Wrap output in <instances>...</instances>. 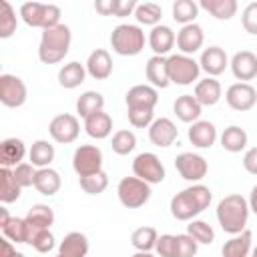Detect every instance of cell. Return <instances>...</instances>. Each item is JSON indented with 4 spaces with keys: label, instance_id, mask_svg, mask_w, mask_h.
<instances>
[{
    "label": "cell",
    "instance_id": "obj_1",
    "mask_svg": "<svg viewBox=\"0 0 257 257\" xmlns=\"http://www.w3.org/2000/svg\"><path fill=\"white\" fill-rule=\"evenodd\" d=\"M211 189L201 183H195L171 199V215L177 221H193L211 205Z\"/></svg>",
    "mask_w": 257,
    "mask_h": 257
},
{
    "label": "cell",
    "instance_id": "obj_2",
    "mask_svg": "<svg viewBox=\"0 0 257 257\" xmlns=\"http://www.w3.org/2000/svg\"><path fill=\"white\" fill-rule=\"evenodd\" d=\"M249 201L243 195H227L217 205V221L221 229L229 235H239L247 229L249 219Z\"/></svg>",
    "mask_w": 257,
    "mask_h": 257
},
{
    "label": "cell",
    "instance_id": "obj_3",
    "mask_svg": "<svg viewBox=\"0 0 257 257\" xmlns=\"http://www.w3.org/2000/svg\"><path fill=\"white\" fill-rule=\"evenodd\" d=\"M70 42H72V32L66 24H56L52 28L42 30V38H40V46H38L40 62H44V64L60 62L68 54Z\"/></svg>",
    "mask_w": 257,
    "mask_h": 257
},
{
    "label": "cell",
    "instance_id": "obj_4",
    "mask_svg": "<svg viewBox=\"0 0 257 257\" xmlns=\"http://www.w3.org/2000/svg\"><path fill=\"white\" fill-rule=\"evenodd\" d=\"M110 46L120 56H137L145 48V32L137 24H118L110 32Z\"/></svg>",
    "mask_w": 257,
    "mask_h": 257
},
{
    "label": "cell",
    "instance_id": "obj_5",
    "mask_svg": "<svg viewBox=\"0 0 257 257\" xmlns=\"http://www.w3.org/2000/svg\"><path fill=\"white\" fill-rule=\"evenodd\" d=\"M20 18L32 28H52L60 24V8L56 4L42 2H24L20 6Z\"/></svg>",
    "mask_w": 257,
    "mask_h": 257
},
{
    "label": "cell",
    "instance_id": "obj_6",
    "mask_svg": "<svg viewBox=\"0 0 257 257\" xmlns=\"http://www.w3.org/2000/svg\"><path fill=\"white\" fill-rule=\"evenodd\" d=\"M116 195H118V201L126 209H139V207L149 203V199H151V185L141 181L139 177H124V179L118 181Z\"/></svg>",
    "mask_w": 257,
    "mask_h": 257
},
{
    "label": "cell",
    "instance_id": "obj_7",
    "mask_svg": "<svg viewBox=\"0 0 257 257\" xmlns=\"http://www.w3.org/2000/svg\"><path fill=\"white\" fill-rule=\"evenodd\" d=\"M167 66H169V78L175 84L187 86V84H193L195 80H199L201 66L193 56L171 54V56H167Z\"/></svg>",
    "mask_w": 257,
    "mask_h": 257
},
{
    "label": "cell",
    "instance_id": "obj_8",
    "mask_svg": "<svg viewBox=\"0 0 257 257\" xmlns=\"http://www.w3.org/2000/svg\"><path fill=\"white\" fill-rule=\"evenodd\" d=\"M72 169L78 179L102 171V151L96 145H80L72 155Z\"/></svg>",
    "mask_w": 257,
    "mask_h": 257
},
{
    "label": "cell",
    "instance_id": "obj_9",
    "mask_svg": "<svg viewBox=\"0 0 257 257\" xmlns=\"http://www.w3.org/2000/svg\"><path fill=\"white\" fill-rule=\"evenodd\" d=\"M133 173L149 185H159L165 181V167L155 153H141L133 161Z\"/></svg>",
    "mask_w": 257,
    "mask_h": 257
},
{
    "label": "cell",
    "instance_id": "obj_10",
    "mask_svg": "<svg viewBox=\"0 0 257 257\" xmlns=\"http://www.w3.org/2000/svg\"><path fill=\"white\" fill-rule=\"evenodd\" d=\"M28 90L20 76L16 74H0V102L8 108H18L26 102Z\"/></svg>",
    "mask_w": 257,
    "mask_h": 257
},
{
    "label": "cell",
    "instance_id": "obj_11",
    "mask_svg": "<svg viewBox=\"0 0 257 257\" xmlns=\"http://www.w3.org/2000/svg\"><path fill=\"white\" fill-rule=\"evenodd\" d=\"M48 133L50 137L60 143V145H70L78 139V133H80V124H78V118L74 114H68V112H62V114H56L50 124H48Z\"/></svg>",
    "mask_w": 257,
    "mask_h": 257
},
{
    "label": "cell",
    "instance_id": "obj_12",
    "mask_svg": "<svg viewBox=\"0 0 257 257\" xmlns=\"http://www.w3.org/2000/svg\"><path fill=\"white\" fill-rule=\"evenodd\" d=\"M175 169L177 173L185 179V181H191V183H199L207 171H209V165L207 161L197 155V153H181L175 157Z\"/></svg>",
    "mask_w": 257,
    "mask_h": 257
},
{
    "label": "cell",
    "instance_id": "obj_13",
    "mask_svg": "<svg viewBox=\"0 0 257 257\" xmlns=\"http://www.w3.org/2000/svg\"><path fill=\"white\" fill-rule=\"evenodd\" d=\"M225 100L233 110L245 112V110H251L257 104V90L249 82H235L227 88Z\"/></svg>",
    "mask_w": 257,
    "mask_h": 257
},
{
    "label": "cell",
    "instance_id": "obj_14",
    "mask_svg": "<svg viewBox=\"0 0 257 257\" xmlns=\"http://www.w3.org/2000/svg\"><path fill=\"white\" fill-rule=\"evenodd\" d=\"M179 137V128L175 126V122L167 116H161V118H155L153 124L149 126V139L155 147H161V149H167L171 147Z\"/></svg>",
    "mask_w": 257,
    "mask_h": 257
},
{
    "label": "cell",
    "instance_id": "obj_15",
    "mask_svg": "<svg viewBox=\"0 0 257 257\" xmlns=\"http://www.w3.org/2000/svg\"><path fill=\"white\" fill-rule=\"evenodd\" d=\"M231 72L237 80L245 82V80H253L257 76V56L251 50H239L233 54L231 62Z\"/></svg>",
    "mask_w": 257,
    "mask_h": 257
},
{
    "label": "cell",
    "instance_id": "obj_16",
    "mask_svg": "<svg viewBox=\"0 0 257 257\" xmlns=\"http://www.w3.org/2000/svg\"><path fill=\"white\" fill-rule=\"evenodd\" d=\"M124 102H126V108H151L153 110L155 104L159 102V92L151 84H135L133 88H128Z\"/></svg>",
    "mask_w": 257,
    "mask_h": 257
},
{
    "label": "cell",
    "instance_id": "obj_17",
    "mask_svg": "<svg viewBox=\"0 0 257 257\" xmlns=\"http://www.w3.org/2000/svg\"><path fill=\"white\" fill-rule=\"evenodd\" d=\"M205 42V34H203V28L199 24H187L179 30L177 34V48L181 50V54H195Z\"/></svg>",
    "mask_w": 257,
    "mask_h": 257
},
{
    "label": "cell",
    "instance_id": "obj_18",
    "mask_svg": "<svg viewBox=\"0 0 257 257\" xmlns=\"http://www.w3.org/2000/svg\"><path fill=\"white\" fill-rule=\"evenodd\" d=\"M199 66H201V70H205L209 76L215 78L221 72H225V68L229 66V58H227V54L221 46H209L201 52Z\"/></svg>",
    "mask_w": 257,
    "mask_h": 257
},
{
    "label": "cell",
    "instance_id": "obj_19",
    "mask_svg": "<svg viewBox=\"0 0 257 257\" xmlns=\"http://www.w3.org/2000/svg\"><path fill=\"white\" fill-rule=\"evenodd\" d=\"M86 72L94 78V80H106L112 74V58L108 54V50L104 48H96L88 54L86 58Z\"/></svg>",
    "mask_w": 257,
    "mask_h": 257
},
{
    "label": "cell",
    "instance_id": "obj_20",
    "mask_svg": "<svg viewBox=\"0 0 257 257\" xmlns=\"http://www.w3.org/2000/svg\"><path fill=\"white\" fill-rule=\"evenodd\" d=\"M187 137H189L193 147H197V149H211L215 145V141H217V128L209 120H197V122H193L189 126Z\"/></svg>",
    "mask_w": 257,
    "mask_h": 257
},
{
    "label": "cell",
    "instance_id": "obj_21",
    "mask_svg": "<svg viewBox=\"0 0 257 257\" xmlns=\"http://www.w3.org/2000/svg\"><path fill=\"white\" fill-rule=\"evenodd\" d=\"M177 42V36L175 32L171 30V26H165V24H159L155 28H151L149 32V46L151 50L155 52V56H165L171 52V48L175 46Z\"/></svg>",
    "mask_w": 257,
    "mask_h": 257
},
{
    "label": "cell",
    "instance_id": "obj_22",
    "mask_svg": "<svg viewBox=\"0 0 257 257\" xmlns=\"http://www.w3.org/2000/svg\"><path fill=\"white\" fill-rule=\"evenodd\" d=\"M145 74H147V80H149L155 88H167V86L171 84L169 66H167V58H165V56H151V58L147 60Z\"/></svg>",
    "mask_w": 257,
    "mask_h": 257
},
{
    "label": "cell",
    "instance_id": "obj_23",
    "mask_svg": "<svg viewBox=\"0 0 257 257\" xmlns=\"http://www.w3.org/2000/svg\"><path fill=\"white\" fill-rule=\"evenodd\" d=\"M88 253V239L80 231H70L58 245V255L62 257H86Z\"/></svg>",
    "mask_w": 257,
    "mask_h": 257
},
{
    "label": "cell",
    "instance_id": "obj_24",
    "mask_svg": "<svg viewBox=\"0 0 257 257\" xmlns=\"http://www.w3.org/2000/svg\"><path fill=\"white\" fill-rule=\"evenodd\" d=\"M221 94H223V88H221L219 80H215L213 76H207V78L199 80L195 84V92H193V96L199 100L201 106H213V104H217L219 98H221Z\"/></svg>",
    "mask_w": 257,
    "mask_h": 257
},
{
    "label": "cell",
    "instance_id": "obj_25",
    "mask_svg": "<svg viewBox=\"0 0 257 257\" xmlns=\"http://www.w3.org/2000/svg\"><path fill=\"white\" fill-rule=\"evenodd\" d=\"M26 155V147L22 143V139H16V137H10V139H4L0 143V163L2 167H16L22 163Z\"/></svg>",
    "mask_w": 257,
    "mask_h": 257
},
{
    "label": "cell",
    "instance_id": "obj_26",
    "mask_svg": "<svg viewBox=\"0 0 257 257\" xmlns=\"http://www.w3.org/2000/svg\"><path fill=\"white\" fill-rule=\"evenodd\" d=\"M201 108H203V106L199 104V100H197L193 94H181V96H177V100L173 102V110H175L177 118L183 120V122H191V124L199 120Z\"/></svg>",
    "mask_w": 257,
    "mask_h": 257
},
{
    "label": "cell",
    "instance_id": "obj_27",
    "mask_svg": "<svg viewBox=\"0 0 257 257\" xmlns=\"http://www.w3.org/2000/svg\"><path fill=\"white\" fill-rule=\"evenodd\" d=\"M84 131H86V135L90 139L102 141V139H106L112 133V118L104 110L94 112L88 118H84Z\"/></svg>",
    "mask_w": 257,
    "mask_h": 257
},
{
    "label": "cell",
    "instance_id": "obj_28",
    "mask_svg": "<svg viewBox=\"0 0 257 257\" xmlns=\"http://www.w3.org/2000/svg\"><path fill=\"white\" fill-rule=\"evenodd\" d=\"M86 74H88V72H86V66L80 64V62H76V60H72V62L64 64V66L58 70V84H60L62 88L72 90V88H76V86H80V84L84 82V76H86Z\"/></svg>",
    "mask_w": 257,
    "mask_h": 257
},
{
    "label": "cell",
    "instance_id": "obj_29",
    "mask_svg": "<svg viewBox=\"0 0 257 257\" xmlns=\"http://www.w3.org/2000/svg\"><path fill=\"white\" fill-rule=\"evenodd\" d=\"M26 243L38 253H48L54 249V235L50 229H38L26 221Z\"/></svg>",
    "mask_w": 257,
    "mask_h": 257
},
{
    "label": "cell",
    "instance_id": "obj_30",
    "mask_svg": "<svg viewBox=\"0 0 257 257\" xmlns=\"http://www.w3.org/2000/svg\"><path fill=\"white\" fill-rule=\"evenodd\" d=\"M251 241H253V235L251 231L245 229L243 233L233 235L229 241H225L221 255L223 257H247L251 253Z\"/></svg>",
    "mask_w": 257,
    "mask_h": 257
},
{
    "label": "cell",
    "instance_id": "obj_31",
    "mask_svg": "<svg viewBox=\"0 0 257 257\" xmlns=\"http://www.w3.org/2000/svg\"><path fill=\"white\" fill-rule=\"evenodd\" d=\"M34 187H36V191H38L40 195L52 197V195H56L58 189H60V175H58L54 169H50V167L38 169V171H36V179H34Z\"/></svg>",
    "mask_w": 257,
    "mask_h": 257
},
{
    "label": "cell",
    "instance_id": "obj_32",
    "mask_svg": "<svg viewBox=\"0 0 257 257\" xmlns=\"http://www.w3.org/2000/svg\"><path fill=\"white\" fill-rule=\"evenodd\" d=\"M247 141H249V137H247L245 128H241L237 124H231L221 133V147L227 153H241L247 147Z\"/></svg>",
    "mask_w": 257,
    "mask_h": 257
},
{
    "label": "cell",
    "instance_id": "obj_33",
    "mask_svg": "<svg viewBox=\"0 0 257 257\" xmlns=\"http://www.w3.org/2000/svg\"><path fill=\"white\" fill-rule=\"evenodd\" d=\"M20 191H22V187L16 183L14 171L8 169V167H2L0 169V201L4 205L18 201L20 199Z\"/></svg>",
    "mask_w": 257,
    "mask_h": 257
},
{
    "label": "cell",
    "instance_id": "obj_34",
    "mask_svg": "<svg viewBox=\"0 0 257 257\" xmlns=\"http://www.w3.org/2000/svg\"><path fill=\"white\" fill-rule=\"evenodd\" d=\"M104 106V96L96 90H86L78 96L76 100V112L82 116V118H88L90 114L94 112H100Z\"/></svg>",
    "mask_w": 257,
    "mask_h": 257
},
{
    "label": "cell",
    "instance_id": "obj_35",
    "mask_svg": "<svg viewBox=\"0 0 257 257\" xmlns=\"http://www.w3.org/2000/svg\"><path fill=\"white\" fill-rule=\"evenodd\" d=\"M28 159L34 167L38 169H46L50 167V163L54 161V147L48 143V141H34L30 151H28Z\"/></svg>",
    "mask_w": 257,
    "mask_h": 257
},
{
    "label": "cell",
    "instance_id": "obj_36",
    "mask_svg": "<svg viewBox=\"0 0 257 257\" xmlns=\"http://www.w3.org/2000/svg\"><path fill=\"white\" fill-rule=\"evenodd\" d=\"M217 20H229L237 12V0H201L199 4Z\"/></svg>",
    "mask_w": 257,
    "mask_h": 257
},
{
    "label": "cell",
    "instance_id": "obj_37",
    "mask_svg": "<svg viewBox=\"0 0 257 257\" xmlns=\"http://www.w3.org/2000/svg\"><path fill=\"white\" fill-rule=\"evenodd\" d=\"M24 219H26L30 225L38 227V229H50V225L54 223V211H52L48 205L38 203V205H32V207L28 209V213H26Z\"/></svg>",
    "mask_w": 257,
    "mask_h": 257
},
{
    "label": "cell",
    "instance_id": "obj_38",
    "mask_svg": "<svg viewBox=\"0 0 257 257\" xmlns=\"http://www.w3.org/2000/svg\"><path fill=\"white\" fill-rule=\"evenodd\" d=\"M157 239H159V233L155 227H139L133 231L131 235V243L137 251H153L155 245H157Z\"/></svg>",
    "mask_w": 257,
    "mask_h": 257
},
{
    "label": "cell",
    "instance_id": "obj_39",
    "mask_svg": "<svg viewBox=\"0 0 257 257\" xmlns=\"http://www.w3.org/2000/svg\"><path fill=\"white\" fill-rule=\"evenodd\" d=\"M135 18L139 24H145V26H159L161 18H163V10L159 4L155 2H141L135 10Z\"/></svg>",
    "mask_w": 257,
    "mask_h": 257
},
{
    "label": "cell",
    "instance_id": "obj_40",
    "mask_svg": "<svg viewBox=\"0 0 257 257\" xmlns=\"http://www.w3.org/2000/svg\"><path fill=\"white\" fill-rule=\"evenodd\" d=\"M199 14V4L193 2V0H177L173 2V18L175 22L187 26V24H193L195 18Z\"/></svg>",
    "mask_w": 257,
    "mask_h": 257
},
{
    "label": "cell",
    "instance_id": "obj_41",
    "mask_svg": "<svg viewBox=\"0 0 257 257\" xmlns=\"http://www.w3.org/2000/svg\"><path fill=\"white\" fill-rule=\"evenodd\" d=\"M187 233L201 245H211L215 241V231L213 227L207 223V221H201V219H193L189 221L187 225Z\"/></svg>",
    "mask_w": 257,
    "mask_h": 257
},
{
    "label": "cell",
    "instance_id": "obj_42",
    "mask_svg": "<svg viewBox=\"0 0 257 257\" xmlns=\"http://www.w3.org/2000/svg\"><path fill=\"white\" fill-rule=\"evenodd\" d=\"M16 12L10 2L0 4V38H10L16 32Z\"/></svg>",
    "mask_w": 257,
    "mask_h": 257
},
{
    "label": "cell",
    "instance_id": "obj_43",
    "mask_svg": "<svg viewBox=\"0 0 257 257\" xmlns=\"http://www.w3.org/2000/svg\"><path fill=\"white\" fill-rule=\"evenodd\" d=\"M110 147H112V151H114L116 155H128V153H133L135 147H137V137H135L133 131H126V128L116 131V133L112 135Z\"/></svg>",
    "mask_w": 257,
    "mask_h": 257
},
{
    "label": "cell",
    "instance_id": "obj_44",
    "mask_svg": "<svg viewBox=\"0 0 257 257\" xmlns=\"http://www.w3.org/2000/svg\"><path fill=\"white\" fill-rule=\"evenodd\" d=\"M80 189L88 195H100L106 187H108V177L104 171H98L94 175H88V177H80Z\"/></svg>",
    "mask_w": 257,
    "mask_h": 257
},
{
    "label": "cell",
    "instance_id": "obj_45",
    "mask_svg": "<svg viewBox=\"0 0 257 257\" xmlns=\"http://www.w3.org/2000/svg\"><path fill=\"white\" fill-rule=\"evenodd\" d=\"M2 233L6 239H10L12 243H26V219L20 217H12L4 227Z\"/></svg>",
    "mask_w": 257,
    "mask_h": 257
},
{
    "label": "cell",
    "instance_id": "obj_46",
    "mask_svg": "<svg viewBox=\"0 0 257 257\" xmlns=\"http://www.w3.org/2000/svg\"><path fill=\"white\" fill-rule=\"evenodd\" d=\"M12 171H14V179H16V183H18L22 189H26V187H32V185H34L36 169H34V165H32V163H20V165H16Z\"/></svg>",
    "mask_w": 257,
    "mask_h": 257
},
{
    "label": "cell",
    "instance_id": "obj_47",
    "mask_svg": "<svg viewBox=\"0 0 257 257\" xmlns=\"http://www.w3.org/2000/svg\"><path fill=\"white\" fill-rule=\"evenodd\" d=\"M155 120V110L151 108H128V122L137 128H149Z\"/></svg>",
    "mask_w": 257,
    "mask_h": 257
},
{
    "label": "cell",
    "instance_id": "obj_48",
    "mask_svg": "<svg viewBox=\"0 0 257 257\" xmlns=\"http://www.w3.org/2000/svg\"><path fill=\"white\" fill-rule=\"evenodd\" d=\"M155 251L159 257H177V235H161L157 239V245H155Z\"/></svg>",
    "mask_w": 257,
    "mask_h": 257
},
{
    "label": "cell",
    "instance_id": "obj_49",
    "mask_svg": "<svg viewBox=\"0 0 257 257\" xmlns=\"http://www.w3.org/2000/svg\"><path fill=\"white\" fill-rule=\"evenodd\" d=\"M197 249H199V243L189 233L177 235V257H195Z\"/></svg>",
    "mask_w": 257,
    "mask_h": 257
},
{
    "label": "cell",
    "instance_id": "obj_50",
    "mask_svg": "<svg viewBox=\"0 0 257 257\" xmlns=\"http://www.w3.org/2000/svg\"><path fill=\"white\" fill-rule=\"evenodd\" d=\"M241 24L249 34L257 36V2H249L241 14Z\"/></svg>",
    "mask_w": 257,
    "mask_h": 257
},
{
    "label": "cell",
    "instance_id": "obj_51",
    "mask_svg": "<svg viewBox=\"0 0 257 257\" xmlns=\"http://www.w3.org/2000/svg\"><path fill=\"white\" fill-rule=\"evenodd\" d=\"M137 0H114V8H112V16L116 18H124L128 14H133L137 10Z\"/></svg>",
    "mask_w": 257,
    "mask_h": 257
},
{
    "label": "cell",
    "instance_id": "obj_52",
    "mask_svg": "<svg viewBox=\"0 0 257 257\" xmlns=\"http://www.w3.org/2000/svg\"><path fill=\"white\" fill-rule=\"evenodd\" d=\"M243 169L251 175H257V147H251L243 155Z\"/></svg>",
    "mask_w": 257,
    "mask_h": 257
},
{
    "label": "cell",
    "instance_id": "obj_53",
    "mask_svg": "<svg viewBox=\"0 0 257 257\" xmlns=\"http://www.w3.org/2000/svg\"><path fill=\"white\" fill-rule=\"evenodd\" d=\"M112 8H114V0H96L94 2V10L102 16H112Z\"/></svg>",
    "mask_w": 257,
    "mask_h": 257
},
{
    "label": "cell",
    "instance_id": "obj_54",
    "mask_svg": "<svg viewBox=\"0 0 257 257\" xmlns=\"http://www.w3.org/2000/svg\"><path fill=\"white\" fill-rule=\"evenodd\" d=\"M16 253V247L12 245V241L10 239H2V257H12Z\"/></svg>",
    "mask_w": 257,
    "mask_h": 257
},
{
    "label": "cell",
    "instance_id": "obj_55",
    "mask_svg": "<svg viewBox=\"0 0 257 257\" xmlns=\"http://www.w3.org/2000/svg\"><path fill=\"white\" fill-rule=\"evenodd\" d=\"M249 209L257 215V185L251 189V195H249Z\"/></svg>",
    "mask_w": 257,
    "mask_h": 257
},
{
    "label": "cell",
    "instance_id": "obj_56",
    "mask_svg": "<svg viewBox=\"0 0 257 257\" xmlns=\"http://www.w3.org/2000/svg\"><path fill=\"white\" fill-rule=\"evenodd\" d=\"M10 219H12V217L8 215V211H6L4 207H0V227H4V225L10 221Z\"/></svg>",
    "mask_w": 257,
    "mask_h": 257
},
{
    "label": "cell",
    "instance_id": "obj_57",
    "mask_svg": "<svg viewBox=\"0 0 257 257\" xmlns=\"http://www.w3.org/2000/svg\"><path fill=\"white\" fill-rule=\"evenodd\" d=\"M133 257H155V255H151V251H137Z\"/></svg>",
    "mask_w": 257,
    "mask_h": 257
},
{
    "label": "cell",
    "instance_id": "obj_58",
    "mask_svg": "<svg viewBox=\"0 0 257 257\" xmlns=\"http://www.w3.org/2000/svg\"><path fill=\"white\" fill-rule=\"evenodd\" d=\"M12 257H24V253H20V251H16V253H14Z\"/></svg>",
    "mask_w": 257,
    "mask_h": 257
},
{
    "label": "cell",
    "instance_id": "obj_59",
    "mask_svg": "<svg viewBox=\"0 0 257 257\" xmlns=\"http://www.w3.org/2000/svg\"><path fill=\"white\" fill-rule=\"evenodd\" d=\"M251 257H257V247H255V249H251Z\"/></svg>",
    "mask_w": 257,
    "mask_h": 257
},
{
    "label": "cell",
    "instance_id": "obj_60",
    "mask_svg": "<svg viewBox=\"0 0 257 257\" xmlns=\"http://www.w3.org/2000/svg\"><path fill=\"white\" fill-rule=\"evenodd\" d=\"M56 257H62V255H56Z\"/></svg>",
    "mask_w": 257,
    "mask_h": 257
}]
</instances>
